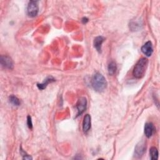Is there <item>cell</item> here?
I'll return each instance as SVG.
<instances>
[{"mask_svg": "<svg viewBox=\"0 0 160 160\" xmlns=\"http://www.w3.org/2000/svg\"><path fill=\"white\" fill-rule=\"evenodd\" d=\"M27 125L30 129L33 128V123H32V120H31V117L30 116H28L27 118Z\"/></svg>", "mask_w": 160, "mask_h": 160, "instance_id": "16", "label": "cell"}, {"mask_svg": "<svg viewBox=\"0 0 160 160\" xmlns=\"http://www.w3.org/2000/svg\"><path fill=\"white\" fill-rule=\"evenodd\" d=\"M146 151V144L144 141L139 142L135 148L134 154L136 157H141Z\"/></svg>", "mask_w": 160, "mask_h": 160, "instance_id": "5", "label": "cell"}, {"mask_svg": "<svg viewBox=\"0 0 160 160\" xmlns=\"http://www.w3.org/2000/svg\"><path fill=\"white\" fill-rule=\"evenodd\" d=\"M91 128V116L87 114L84 117L83 123V129L85 133H87Z\"/></svg>", "mask_w": 160, "mask_h": 160, "instance_id": "8", "label": "cell"}, {"mask_svg": "<svg viewBox=\"0 0 160 160\" xmlns=\"http://www.w3.org/2000/svg\"><path fill=\"white\" fill-rule=\"evenodd\" d=\"M54 82H55V79L52 76H49L45 80V82L43 83L38 84L37 87L40 90H44L46 88V87L48 86V84L53 83Z\"/></svg>", "mask_w": 160, "mask_h": 160, "instance_id": "11", "label": "cell"}, {"mask_svg": "<svg viewBox=\"0 0 160 160\" xmlns=\"http://www.w3.org/2000/svg\"><path fill=\"white\" fill-rule=\"evenodd\" d=\"M105 40V38L103 36H98L95 38L94 40V46L96 48V49L99 52H101V46L102 44Z\"/></svg>", "mask_w": 160, "mask_h": 160, "instance_id": "9", "label": "cell"}, {"mask_svg": "<svg viewBox=\"0 0 160 160\" xmlns=\"http://www.w3.org/2000/svg\"><path fill=\"white\" fill-rule=\"evenodd\" d=\"M39 12L38 2L30 1L27 7V13L30 17L34 18L37 16Z\"/></svg>", "mask_w": 160, "mask_h": 160, "instance_id": "3", "label": "cell"}, {"mask_svg": "<svg viewBox=\"0 0 160 160\" xmlns=\"http://www.w3.org/2000/svg\"><path fill=\"white\" fill-rule=\"evenodd\" d=\"M150 158L152 160H156L158 159V151L155 147H152L149 150Z\"/></svg>", "mask_w": 160, "mask_h": 160, "instance_id": "14", "label": "cell"}, {"mask_svg": "<svg viewBox=\"0 0 160 160\" xmlns=\"http://www.w3.org/2000/svg\"><path fill=\"white\" fill-rule=\"evenodd\" d=\"M148 60L145 58H141L136 64L133 71V74L134 75V76L136 78H142L146 73L147 67H148Z\"/></svg>", "mask_w": 160, "mask_h": 160, "instance_id": "2", "label": "cell"}, {"mask_svg": "<svg viewBox=\"0 0 160 160\" xmlns=\"http://www.w3.org/2000/svg\"><path fill=\"white\" fill-rule=\"evenodd\" d=\"M88 21V19L87 18H83V19H82V22H83V23H87V22Z\"/></svg>", "mask_w": 160, "mask_h": 160, "instance_id": "18", "label": "cell"}, {"mask_svg": "<svg viewBox=\"0 0 160 160\" xmlns=\"http://www.w3.org/2000/svg\"><path fill=\"white\" fill-rule=\"evenodd\" d=\"M10 102L14 106H19L20 105V100L15 96H13V95H12L10 98Z\"/></svg>", "mask_w": 160, "mask_h": 160, "instance_id": "15", "label": "cell"}, {"mask_svg": "<svg viewBox=\"0 0 160 160\" xmlns=\"http://www.w3.org/2000/svg\"><path fill=\"white\" fill-rule=\"evenodd\" d=\"M141 51L147 57L151 56L153 52V45H152L151 42V41L146 42L141 47Z\"/></svg>", "mask_w": 160, "mask_h": 160, "instance_id": "7", "label": "cell"}, {"mask_svg": "<svg viewBox=\"0 0 160 160\" xmlns=\"http://www.w3.org/2000/svg\"><path fill=\"white\" fill-rule=\"evenodd\" d=\"M154 131V127L151 123H147L144 125V134L147 138H150Z\"/></svg>", "mask_w": 160, "mask_h": 160, "instance_id": "10", "label": "cell"}, {"mask_svg": "<svg viewBox=\"0 0 160 160\" xmlns=\"http://www.w3.org/2000/svg\"><path fill=\"white\" fill-rule=\"evenodd\" d=\"M92 85L96 92H102L107 87V82L103 75L100 73H96L92 78Z\"/></svg>", "mask_w": 160, "mask_h": 160, "instance_id": "1", "label": "cell"}, {"mask_svg": "<svg viewBox=\"0 0 160 160\" xmlns=\"http://www.w3.org/2000/svg\"><path fill=\"white\" fill-rule=\"evenodd\" d=\"M21 154L23 156V159H32V157L29 156L28 154H27L25 151H23V149H21Z\"/></svg>", "mask_w": 160, "mask_h": 160, "instance_id": "17", "label": "cell"}, {"mask_svg": "<svg viewBox=\"0 0 160 160\" xmlns=\"http://www.w3.org/2000/svg\"><path fill=\"white\" fill-rule=\"evenodd\" d=\"M141 26L142 24L140 21H133L129 25V28L131 30V31H138L139 29H141Z\"/></svg>", "mask_w": 160, "mask_h": 160, "instance_id": "12", "label": "cell"}, {"mask_svg": "<svg viewBox=\"0 0 160 160\" xmlns=\"http://www.w3.org/2000/svg\"><path fill=\"white\" fill-rule=\"evenodd\" d=\"M1 64L5 68L12 69L13 68V61L12 59L8 56H1Z\"/></svg>", "mask_w": 160, "mask_h": 160, "instance_id": "6", "label": "cell"}, {"mask_svg": "<svg viewBox=\"0 0 160 160\" xmlns=\"http://www.w3.org/2000/svg\"><path fill=\"white\" fill-rule=\"evenodd\" d=\"M87 100L85 97H81L79 98L77 104H76V108L78 110L77 116L82 115L87 109Z\"/></svg>", "mask_w": 160, "mask_h": 160, "instance_id": "4", "label": "cell"}, {"mask_svg": "<svg viewBox=\"0 0 160 160\" xmlns=\"http://www.w3.org/2000/svg\"><path fill=\"white\" fill-rule=\"evenodd\" d=\"M117 69V66L116 63L114 61H111L109 63L108 66V73L110 75H113Z\"/></svg>", "mask_w": 160, "mask_h": 160, "instance_id": "13", "label": "cell"}]
</instances>
